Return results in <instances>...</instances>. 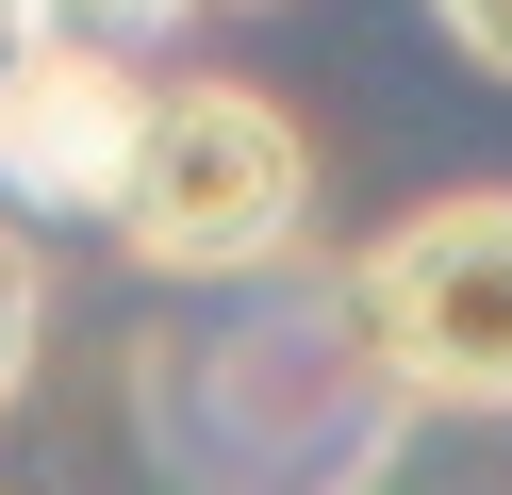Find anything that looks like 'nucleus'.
<instances>
[{"label": "nucleus", "instance_id": "f257e3e1", "mask_svg": "<svg viewBox=\"0 0 512 495\" xmlns=\"http://www.w3.org/2000/svg\"><path fill=\"white\" fill-rule=\"evenodd\" d=\"M314 231V132L265 83H166L149 99V165L116 198V248L149 281H281Z\"/></svg>", "mask_w": 512, "mask_h": 495}, {"label": "nucleus", "instance_id": "f03ea898", "mask_svg": "<svg viewBox=\"0 0 512 495\" xmlns=\"http://www.w3.org/2000/svg\"><path fill=\"white\" fill-rule=\"evenodd\" d=\"M347 297H364L380 363L413 380V413H512V182L397 215L347 264Z\"/></svg>", "mask_w": 512, "mask_h": 495}, {"label": "nucleus", "instance_id": "7ed1b4c3", "mask_svg": "<svg viewBox=\"0 0 512 495\" xmlns=\"http://www.w3.org/2000/svg\"><path fill=\"white\" fill-rule=\"evenodd\" d=\"M149 66L133 50H100V33H34V66L0 83V198L17 215H100L116 231V198H133V165H149Z\"/></svg>", "mask_w": 512, "mask_h": 495}, {"label": "nucleus", "instance_id": "20e7f679", "mask_svg": "<svg viewBox=\"0 0 512 495\" xmlns=\"http://www.w3.org/2000/svg\"><path fill=\"white\" fill-rule=\"evenodd\" d=\"M34 363H50V248L0 215V413L34 396Z\"/></svg>", "mask_w": 512, "mask_h": 495}, {"label": "nucleus", "instance_id": "39448f33", "mask_svg": "<svg viewBox=\"0 0 512 495\" xmlns=\"http://www.w3.org/2000/svg\"><path fill=\"white\" fill-rule=\"evenodd\" d=\"M50 33H100V50H149V33H182L199 0H34Z\"/></svg>", "mask_w": 512, "mask_h": 495}, {"label": "nucleus", "instance_id": "423d86ee", "mask_svg": "<svg viewBox=\"0 0 512 495\" xmlns=\"http://www.w3.org/2000/svg\"><path fill=\"white\" fill-rule=\"evenodd\" d=\"M430 33L479 66V83H512V0H430Z\"/></svg>", "mask_w": 512, "mask_h": 495}, {"label": "nucleus", "instance_id": "0eeeda50", "mask_svg": "<svg viewBox=\"0 0 512 495\" xmlns=\"http://www.w3.org/2000/svg\"><path fill=\"white\" fill-rule=\"evenodd\" d=\"M34 33H50L34 0H0V83H17V66H34Z\"/></svg>", "mask_w": 512, "mask_h": 495}, {"label": "nucleus", "instance_id": "6e6552de", "mask_svg": "<svg viewBox=\"0 0 512 495\" xmlns=\"http://www.w3.org/2000/svg\"><path fill=\"white\" fill-rule=\"evenodd\" d=\"M215 17H265V0H215Z\"/></svg>", "mask_w": 512, "mask_h": 495}]
</instances>
